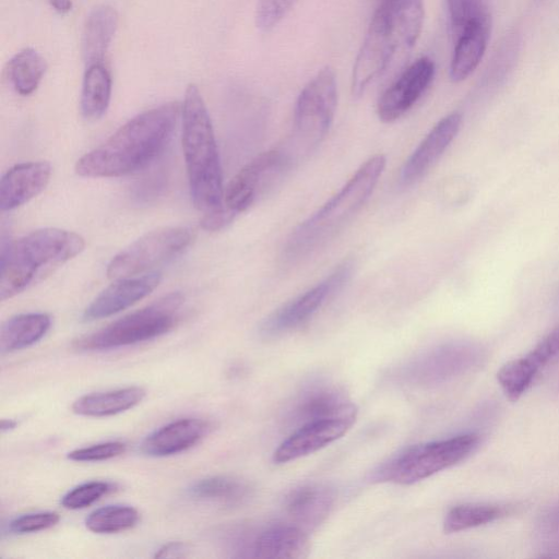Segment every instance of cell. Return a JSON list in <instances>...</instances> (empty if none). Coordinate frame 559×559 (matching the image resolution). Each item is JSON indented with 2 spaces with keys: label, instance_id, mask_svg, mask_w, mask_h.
Returning <instances> with one entry per match:
<instances>
[{
  "label": "cell",
  "instance_id": "cell-27",
  "mask_svg": "<svg viewBox=\"0 0 559 559\" xmlns=\"http://www.w3.org/2000/svg\"><path fill=\"white\" fill-rule=\"evenodd\" d=\"M111 76L103 63H94L86 67L80 109L87 120H97L106 112L111 96Z\"/></svg>",
  "mask_w": 559,
  "mask_h": 559
},
{
  "label": "cell",
  "instance_id": "cell-7",
  "mask_svg": "<svg viewBox=\"0 0 559 559\" xmlns=\"http://www.w3.org/2000/svg\"><path fill=\"white\" fill-rule=\"evenodd\" d=\"M479 438L468 432L408 448L374 474L380 481L412 485L449 468L468 456Z\"/></svg>",
  "mask_w": 559,
  "mask_h": 559
},
{
  "label": "cell",
  "instance_id": "cell-32",
  "mask_svg": "<svg viewBox=\"0 0 559 559\" xmlns=\"http://www.w3.org/2000/svg\"><path fill=\"white\" fill-rule=\"evenodd\" d=\"M139 512L130 506L109 504L91 512L85 526L93 533L112 534L132 528L139 521Z\"/></svg>",
  "mask_w": 559,
  "mask_h": 559
},
{
  "label": "cell",
  "instance_id": "cell-15",
  "mask_svg": "<svg viewBox=\"0 0 559 559\" xmlns=\"http://www.w3.org/2000/svg\"><path fill=\"white\" fill-rule=\"evenodd\" d=\"M159 272L115 280L84 309L82 319L94 321L116 314L148 296L160 283Z\"/></svg>",
  "mask_w": 559,
  "mask_h": 559
},
{
  "label": "cell",
  "instance_id": "cell-13",
  "mask_svg": "<svg viewBox=\"0 0 559 559\" xmlns=\"http://www.w3.org/2000/svg\"><path fill=\"white\" fill-rule=\"evenodd\" d=\"M559 357V325L546 334L526 355L504 364L497 380L510 400H518L535 378Z\"/></svg>",
  "mask_w": 559,
  "mask_h": 559
},
{
  "label": "cell",
  "instance_id": "cell-11",
  "mask_svg": "<svg viewBox=\"0 0 559 559\" xmlns=\"http://www.w3.org/2000/svg\"><path fill=\"white\" fill-rule=\"evenodd\" d=\"M399 48L390 15L385 7L379 4L369 24L365 39L353 69L352 93L359 97L367 86L389 64Z\"/></svg>",
  "mask_w": 559,
  "mask_h": 559
},
{
  "label": "cell",
  "instance_id": "cell-28",
  "mask_svg": "<svg viewBox=\"0 0 559 559\" xmlns=\"http://www.w3.org/2000/svg\"><path fill=\"white\" fill-rule=\"evenodd\" d=\"M47 63L34 48H23L7 64V76L20 95L32 94L39 85Z\"/></svg>",
  "mask_w": 559,
  "mask_h": 559
},
{
  "label": "cell",
  "instance_id": "cell-35",
  "mask_svg": "<svg viewBox=\"0 0 559 559\" xmlns=\"http://www.w3.org/2000/svg\"><path fill=\"white\" fill-rule=\"evenodd\" d=\"M127 445L120 441H108L75 449L68 453V459L75 462H97L109 460L124 453Z\"/></svg>",
  "mask_w": 559,
  "mask_h": 559
},
{
  "label": "cell",
  "instance_id": "cell-31",
  "mask_svg": "<svg viewBox=\"0 0 559 559\" xmlns=\"http://www.w3.org/2000/svg\"><path fill=\"white\" fill-rule=\"evenodd\" d=\"M447 9L453 41L469 27L491 25L488 0H447Z\"/></svg>",
  "mask_w": 559,
  "mask_h": 559
},
{
  "label": "cell",
  "instance_id": "cell-19",
  "mask_svg": "<svg viewBox=\"0 0 559 559\" xmlns=\"http://www.w3.org/2000/svg\"><path fill=\"white\" fill-rule=\"evenodd\" d=\"M209 431V423L200 418H180L151 432L141 450L150 456H169L195 445Z\"/></svg>",
  "mask_w": 559,
  "mask_h": 559
},
{
  "label": "cell",
  "instance_id": "cell-8",
  "mask_svg": "<svg viewBox=\"0 0 559 559\" xmlns=\"http://www.w3.org/2000/svg\"><path fill=\"white\" fill-rule=\"evenodd\" d=\"M193 237V230L185 226H167L148 231L111 259L107 276L118 280L152 272V269L180 254Z\"/></svg>",
  "mask_w": 559,
  "mask_h": 559
},
{
  "label": "cell",
  "instance_id": "cell-25",
  "mask_svg": "<svg viewBox=\"0 0 559 559\" xmlns=\"http://www.w3.org/2000/svg\"><path fill=\"white\" fill-rule=\"evenodd\" d=\"M145 397V390L128 386L107 392L86 394L74 401L73 413L88 417L112 416L126 412Z\"/></svg>",
  "mask_w": 559,
  "mask_h": 559
},
{
  "label": "cell",
  "instance_id": "cell-34",
  "mask_svg": "<svg viewBox=\"0 0 559 559\" xmlns=\"http://www.w3.org/2000/svg\"><path fill=\"white\" fill-rule=\"evenodd\" d=\"M297 0H258L255 24L262 32L274 28L290 11Z\"/></svg>",
  "mask_w": 559,
  "mask_h": 559
},
{
  "label": "cell",
  "instance_id": "cell-12",
  "mask_svg": "<svg viewBox=\"0 0 559 559\" xmlns=\"http://www.w3.org/2000/svg\"><path fill=\"white\" fill-rule=\"evenodd\" d=\"M484 356V350L475 343H448L420 357L411 367L409 377L421 384L441 383L478 366Z\"/></svg>",
  "mask_w": 559,
  "mask_h": 559
},
{
  "label": "cell",
  "instance_id": "cell-16",
  "mask_svg": "<svg viewBox=\"0 0 559 559\" xmlns=\"http://www.w3.org/2000/svg\"><path fill=\"white\" fill-rule=\"evenodd\" d=\"M354 421V418L341 417L306 423L278 445L273 461L282 464L311 454L344 436Z\"/></svg>",
  "mask_w": 559,
  "mask_h": 559
},
{
  "label": "cell",
  "instance_id": "cell-33",
  "mask_svg": "<svg viewBox=\"0 0 559 559\" xmlns=\"http://www.w3.org/2000/svg\"><path fill=\"white\" fill-rule=\"evenodd\" d=\"M114 490V485L108 481L92 480L75 486L62 498L61 504L66 509L79 510L86 508L103 496Z\"/></svg>",
  "mask_w": 559,
  "mask_h": 559
},
{
  "label": "cell",
  "instance_id": "cell-39",
  "mask_svg": "<svg viewBox=\"0 0 559 559\" xmlns=\"http://www.w3.org/2000/svg\"><path fill=\"white\" fill-rule=\"evenodd\" d=\"M17 426V421L15 419H2L0 429L2 432L10 431Z\"/></svg>",
  "mask_w": 559,
  "mask_h": 559
},
{
  "label": "cell",
  "instance_id": "cell-9",
  "mask_svg": "<svg viewBox=\"0 0 559 559\" xmlns=\"http://www.w3.org/2000/svg\"><path fill=\"white\" fill-rule=\"evenodd\" d=\"M294 163L281 147L263 152L245 165L224 190V204L235 215L272 190Z\"/></svg>",
  "mask_w": 559,
  "mask_h": 559
},
{
  "label": "cell",
  "instance_id": "cell-26",
  "mask_svg": "<svg viewBox=\"0 0 559 559\" xmlns=\"http://www.w3.org/2000/svg\"><path fill=\"white\" fill-rule=\"evenodd\" d=\"M490 31L491 25H476L467 28L453 41L450 64V78L453 82L464 81L478 67L485 55Z\"/></svg>",
  "mask_w": 559,
  "mask_h": 559
},
{
  "label": "cell",
  "instance_id": "cell-14",
  "mask_svg": "<svg viewBox=\"0 0 559 559\" xmlns=\"http://www.w3.org/2000/svg\"><path fill=\"white\" fill-rule=\"evenodd\" d=\"M433 74L435 63L428 57L412 63L379 98L377 112L380 120L392 122L407 112L427 90Z\"/></svg>",
  "mask_w": 559,
  "mask_h": 559
},
{
  "label": "cell",
  "instance_id": "cell-2",
  "mask_svg": "<svg viewBox=\"0 0 559 559\" xmlns=\"http://www.w3.org/2000/svg\"><path fill=\"white\" fill-rule=\"evenodd\" d=\"M182 150L190 194L202 212V226L216 230L230 221L224 204L223 174L212 121L195 84H189L181 106Z\"/></svg>",
  "mask_w": 559,
  "mask_h": 559
},
{
  "label": "cell",
  "instance_id": "cell-24",
  "mask_svg": "<svg viewBox=\"0 0 559 559\" xmlns=\"http://www.w3.org/2000/svg\"><path fill=\"white\" fill-rule=\"evenodd\" d=\"M51 326V317L44 312L16 314L0 330V352L10 354L27 348L41 340Z\"/></svg>",
  "mask_w": 559,
  "mask_h": 559
},
{
  "label": "cell",
  "instance_id": "cell-1",
  "mask_svg": "<svg viewBox=\"0 0 559 559\" xmlns=\"http://www.w3.org/2000/svg\"><path fill=\"white\" fill-rule=\"evenodd\" d=\"M181 114L177 102L145 110L75 164L81 177H121L148 166L166 147Z\"/></svg>",
  "mask_w": 559,
  "mask_h": 559
},
{
  "label": "cell",
  "instance_id": "cell-4",
  "mask_svg": "<svg viewBox=\"0 0 559 559\" xmlns=\"http://www.w3.org/2000/svg\"><path fill=\"white\" fill-rule=\"evenodd\" d=\"M385 166L383 155L366 160L349 180L290 235L285 257L300 259L333 238L360 211L374 190Z\"/></svg>",
  "mask_w": 559,
  "mask_h": 559
},
{
  "label": "cell",
  "instance_id": "cell-23",
  "mask_svg": "<svg viewBox=\"0 0 559 559\" xmlns=\"http://www.w3.org/2000/svg\"><path fill=\"white\" fill-rule=\"evenodd\" d=\"M333 504L330 490L316 485H306L293 489L285 498L284 508L296 523L312 527L320 524L329 514Z\"/></svg>",
  "mask_w": 559,
  "mask_h": 559
},
{
  "label": "cell",
  "instance_id": "cell-17",
  "mask_svg": "<svg viewBox=\"0 0 559 559\" xmlns=\"http://www.w3.org/2000/svg\"><path fill=\"white\" fill-rule=\"evenodd\" d=\"M461 123L462 116L459 112L449 114L437 122L404 163L401 170L404 185L420 179L439 160L456 136Z\"/></svg>",
  "mask_w": 559,
  "mask_h": 559
},
{
  "label": "cell",
  "instance_id": "cell-22",
  "mask_svg": "<svg viewBox=\"0 0 559 559\" xmlns=\"http://www.w3.org/2000/svg\"><path fill=\"white\" fill-rule=\"evenodd\" d=\"M308 535L295 525H276L261 533L252 544L253 556L267 559H297L308 556Z\"/></svg>",
  "mask_w": 559,
  "mask_h": 559
},
{
  "label": "cell",
  "instance_id": "cell-10",
  "mask_svg": "<svg viewBox=\"0 0 559 559\" xmlns=\"http://www.w3.org/2000/svg\"><path fill=\"white\" fill-rule=\"evenodd\" d=\"M350 273L352 264L344 262L323 281L276 309L262 322L261 335L275 337L301 326L347 282Z\"/></svg>",
  "mask_w": 559,
  "mask_h": 559
},
{
  "label": "cell",
  "instance_id": "cell-38",
  "mask_svg": "<svg viewBox=\"0 0 559 559\" xmlns=\"http://www.w3.org/2000/svg\"><path fill=\"white\" fill-rule=\"evenodd\" d=\"M52 8L59 13H67L71 10V0H49Z\"/></svg>",
  "mask_w": 559,
  "mask_h": 559
},
{
  "label": "cell",
  "instance_id": "cell-5",
  "mask_svg": "<svg viewBox=\"0 0 559 559\" xmlns=\"http://www.w3.org/2000/svg\"><path fill=\"white\" fill-rule=\"evenodd\" d=\"M337 103L333 69L325 67L300 92L289 142L282 147L293 163L308 156L323 141L332 124Z\"/></svg>",
  "mask_w": 559,
  "mask_h": 559
},
{
  "label": "cell",
  "instance_id": "cell-36",
  "mask_svg": "<svg viewBox=\"0 0 559 559\" xmlns=\"http://www.w3.org/2000/svg\"><path fill=\"white\" fill-rule=\"evenodd\" d=\"M59 520V514L56 512L27 513L14 518L9 523V530L15 534L34 533L55 526Z\"/></svg>",
  "mask_w": 559,
  "mask_h": 559
},
{
  "label": "cell",
  "instance_id": "cell-20",
  "mask_svg": "<svg viewBox=\"0 0 559 559\" xmlns=\"http://www.w3.org/2000/svg\"><path fill=\"white\" fill-rule=\"evenodd\" d=\"M356 406L337 389L317 386L301 394L292 409L289 420L301 426L309 421L326 418L356 419Z\"/></svg>",
  "mask_w": 559,
  "mask_h": 559
},
{
  "label": "cell",
  "instance_id": "cell-18",
  "mask_svg": "<svg viewBox=\"0 0 559 559\" xmlns=\"http://www.w3.org/2000/svg\"><path fill=\"white\" fill-rule=\"evenodd\" d=\"M51 177L48 162H25L12 166L0 181V210L11 211L45 190Z\"/></svg>",
  "mask_w": 559,
  "mask_h": 559
},
{
  "label": "cell",
  "instance_id": "cell-21",
  "mask_svg": "<svg viewBox=\"0 0 559 559\" xmlns=\"http://www.w3.org/2000/svg\"><path fill=\"white\" fill-rule=\"evenodd\" d=\"M118 26L117 11L107 4L95 7L85 20L81 51L87 66L103 63Z\"/></svg>",
  "mask_w": 559,
  "mask_h": 559
},
{
  "label": "cell",
  "instance_id": "cell-30",
  "mask_svg": "<svg viewBox=\"0 0 559 559\" xmlns=\"http://www.w3.org/2000/svg\"><path fill=\"white\" fill-rule=\"evenodd\" d=\"M509 508L497 504L466 503L449 510L443 521L445 533H456L491 523L506 514Z\"/></svg>",
  "mask_w": 559,
  "mask_h": 559
},
{
  "label": "cell",
  "instance_id": "cell-29",
  "mask_svg": "<svg viewBox=\"0 0 559 559\" xmlns=\"http://www.w3.org/2000/svg\"><path fill=\"white\" fill-rule=\"evenodd\" d=\"M249 491L250 488L246 483L228 476L206 477L188 488V495L193 499L227 504L242 501Z\"/></svg>",
  "mask_w": 559,
  "mask_h": 559
},
{
  "label": "cell",
  "instance_id": "cell-37",
  "mask_svg": "<svg viewBox=\"0 0 559 559\" xmlns=\"http://www.w3.org/2000/svg\"><path fill=\"white\" fill-rule=\"evenodd\" d=\"M186 550L183 544L179 542H173L164 545L156 551L155 558H164V557H179L182 556Z\"/></svg>",
  "mask_w": 559,
  "mask_h": 559
},
{
  "label": "cell",
  "instance_id": "cell-3",
  "mask_svg": "<svg viewBox=\"0 0 559 559\" xmlns=\"http://www.w3.org/2000/svg\"><path fill=\"white\" fill-rule=\"evenodd\" d=\"M85 241L76 233L47 227L1 245L0 299H10L80 254Z\"/></svg>",
  "mask_w": 559,
  "mask_h": 559
},
{
  "label": "cell",
  "instance_id": "cell-6",
  "mask_svg": "<svg viewBox=\"0 0 559 559\" xmlns=\"http://www.w3.org/2000/svg\"><path fill=\"white\" fill-rule=\"evenodd\" d=\"M182 296L171 293L73 342L79 350H106L160 336L178 321Z\"/></svg>",
  "mask_w": 559,
  "mask_h": 559
}]
</instances>
